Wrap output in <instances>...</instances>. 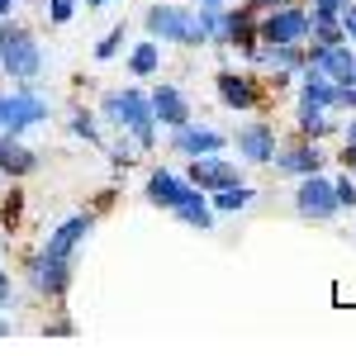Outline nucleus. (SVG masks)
Segmentation results:
<instances>
[{
	"mask_svg": "<svg viewBox=\"0 0 356 356\" xmlns=\"http://www.w3.org/2000/svg\"><path fill=\"white\" fill-rule=\"evenodd\" d=\"M100 110H105V119H114L119 129H129L143 152L157 143V134H152L157 114H152V105H147V95H143V90H114V95H105V105H100Z\"/></svg>",
	"mask_w": 356,
	"mask_h": 356,
	"instance_id": "nucleus-1",
	"label": "nucleus"
},
{
	"mask_svg": "<svg viewBox=\"0 0 356 356\" xmlns=\"http://www.w3.org/2000/svg\"><path fill=\"white\" fill-rule=\"evenodd\" d=\"M0 67L10 72V76H38V67H43V53H38V43H33V33L24 24H0Z\"/></svg>",
	"mask_w": 356,
	"mask_h": 356,
	"instance_id": "nucleus-2",
	"label": "nucleus"
},
{
	"mask_svg": "<svg viewBox=\"0 0 356 356\" xmlns=\"http://www.w3.org/2000/svg\"><path fill=\"white\" fill-rule=\"evenodd\" d=\"M147 29H152V38H162V43H181V48L204 43V38H200V19H195V10H176V5H152V10H147Z\"/></svg>",
	"mask_w": 356,
	"mask_h": 356,
	"instance_id": "nucleus-3",
	"label": "nucleus"
},
{
	"mask_svg": "<svg viewBox=\"0 0 356 356\" xmlns=\"http://www.w3.org/2000/svg\"><path fill=\"white\" fill-rule=\"evenodd\" d=\"M295 209H300V219H314L323 223L337 214V195H332V181H323L318 171L314 176H304L300 191H295Z\"/></svg>",
	"mask_w": 356,
	"mask_h": 356,
	"instance_id": "nucleus-4",
	"label": "nucleus"
},
{
	"mask_svg": "<svg viewBox=\"0 0 356 356\" xmlns=\"http://www.w3.org/2000/svg\"><path fill=\"white\" fill-rule=\"evenodd\" d=\"M304 62L318 67V72H323L328 81H337V86H356V53H352V48H342V43H332V48L314 43V48L304 53Z\"/></svg>",
	"mask_w": 356,
	"mask_h": 356,
	"instance_id": "nucleus-5",
	"label": "nucleus"
},
{
	"mask_svg": "<svg viewBox=\"0 0 356 356\" xmlns=\"http://www.w3.org/2000/svg\"><path fill=\"white\" fill-rule=\"evenodd\" d=\"M257 33L266 43H300V38H309V15H304L300 5H275L271 15L261 19Z\"/></svg>",
	"mask_w": 356,
	"mask_h": 356,
	"instance_id": "nucleus-6",
	"label": "nucleus"
},
{
	"mask_svg": "<svg viewBox=\"0 0 356 356\" xmlns=\"http://www.w3.org/2000/svg\"><path fill=\"white\" fill-rule=\"evenodd\" d=\"M43 119H48V105H43V100H38V95H33V90H15V95H5V129H0V134H24V129H33V124H43Z\"/></svg>",
	"mask_w": 356,
	"mask_h": 356,
	"instance_id": "nucleus-7",
	"label": "nucleus"
},
{
	"mask_svg": "<svg viewBox=\"0 0 356 356\" xmlns=\"http://www.w3.org/2000/svg\"><path fill=\"white\" fill-rule=\"evenodd\" d=\"M300 100H304V105H318V110H337V105H342V86L328 81L318 67L304 62V67H300Z\"/></svg>",
	"mask_w": 356,
	"mask_h": 356,
	"instance_id": "nucleus-8",
	"label": "nucleus"
},
{
	"mask_svg": "<svg viewBox=\"0 0 356 356\" xmlns=\"http://www.w3.org/2000/svg\"><path fill=\"white\" fill-rule=\"evenodd\" d=\"M195 195L200 191H195L191 181H181V176H171V171H152V176H147V200L162 204V209H171V214H176L186 200H195Z\"/></svg>",
	"mask_w": 356,
	"mask_h": 356,
	"instance_id": "nucleus-9",
	"label": "nucleus"
},
{
	"mask_svg": "<svg viewBox=\"0 0 356 356\" xmlns=\"http://www.w3.org/2000/svg\"><path fill=\"white\" fill-rule=\"evenodd\" d=\"M29 275H33V290L62 295V290L72 285V261H57V257H48V252H38V257L29 261Z\"/></svg>",
	"mask_w": 356,
	"mask_h": 356,
	"instance_id": "nucleus-10",
	"label": "nucleus"
},
{
	"mask_svg": "<svg viewBox=\"0 0 356 356\" xmlns=\"http://www.w3.org/2000/svg\"><path fill=\"white\" fill-rule=\"evenodd\" d=\"M191 186H200V191H223V186H238V166H233V162H219L214 152H209V157H195V162H191Z\"/></svg>",
	"mask_w": 356,
	"mask_h": 356,
	"instance_id": "nucleus-11",
	"label": "nucleus"
},
{
	"mask_svg": "<svg viewBox=\"0 0 356 356\" xmlns=\"http://www.w3.org/2000/svg\"><path fill=\"white\" fill-rule=\"evenodd\" d=\"M147 105H152V114H157V124H171V129L191 124V105H186V95H181L176 86H157Z\"/></svg>",
	"mask_w": 356,
	"mask_h": 356,
	"instance_id": "nucleus-12",
	"label": "nucleus"
},
{
	"mask_svg": "<svg viewBox=\"0 0 356 356\" xmlns=\"http://www.w3.org/2000/svg\"><path fill=\"white\" fill-rule=\"evenodd\" d=\"M275 171H290V176H314V171H323V152L314 147V143H300V147H285V152H275L271 157Z\"/></svg>",
	"mask_w": 356,
	"mask_h": 356,
	"instance_id": "nucleus-13",
	"label": "nucleus"
},
{
	"mask_svg": "<svg viewBox=\"0 0 356 356\" xmlns=\"http://www.w3.org/2000/svg\"><path fill=\"white\" fill-rule=\"evenodd\" d=\"M238 152H243V162H271L275 157V129L271 124H247L243 134H238Z\"/></svg>",
	"mask_w": 356,
	"mask_h": 356,
	"instance_id": "nucleus-14",
	"label": "nucleus"
},
{
	"mask_svg": "<svg viewBox=\"0 0 356 356\" xmlns=\"http://www.w3.org/2000/svg\"><path fill=\"white\" fill-rule=\"evenodd\" d=\"M219 100L223 105H233V110H252L257 100H261V90L252 76H238V72H219Z\"/></svg>",
	"mask_w": 356,
	"mask_h": 356,
	"instance_id": "nucleus-15",
	"label": "nucleus"
},
{
	"mask_svg": "<svg viewBox=\"0 0 356 356\" xmlns=\"http://www.w3.org/2000/svg\"><path fill=\"white\" fill-rule=\"evenodd\" d=\"M86 233H90V214H76V219H67L62 228H57L53 238H48V257H57V261H72V252H76V243H81Z\"/></svg>",
	"mask_w": 356,
	"mask_h": 356,
	"instance_id": "nucleus-16",
	"label": "nucleus"
},
{
	"mask_svg": "<svg viewBox=\"0 0 356 356\" xmlns=\"http://www.w3.org/2000/svg\"><path fill=\"white\" fill-rule=\"evenodd\" d=\"M171 143H176V152H186V157H209V152H219V147H223V134H214V129H191V124H181Z\"/></svg>",
	"mask_w": 356,
	"mask_h": 356,
	"instance_id": "nucleus-17",
	"label": "nucleus"
},
{
	"mask_svg": "<svg viewBox=\"0 0 356 356\" xmlns=\"http://www.w3.org/2000/svg\"><path fill=\"white\" fill-rule=\"evenodd\" d=\"M33 162H38V157H33L15 134H0V171H5V176H29Z\"/></svg>",
	"mask_w": 356,
	"mask_h": 356,
	"instance_id": "nucleus-18",
	"label": "nucleus"
},
{
	"mask_svg": "<svg viewBox=\"0 0 356 356\" xmlns=\"http://www.w3.org/2000/svg\"><path fill=\"white\" fill-rule=\"evenodd\" d=\"M195 19H200V38H204V43L228 48V10H219V5H204V10H195Z\"/></svg>",
	"mask_w": 356,
	"mask_h": 356,
	"instance_id": "nucleus-19",
	"label": "nucleus"
},
{
	"mask_svg": "<svg viewBox=\"0 0 356 356\" xmlns=\"http://www.w3.org/2000/svg\"><path fill=\"white\" fill-rule=\"evenodd\" d=\"M252 200H257V191L238 181V186H223V191H214V209H223V214H238V209H247Z\"/></svg>",
	"mask_w": 356,
	"mask_h": 356,
	"instance_id": "nucleus-20",
	"label": "nucleus"
},
{
	"mask_svg": "<svg viewBox=\"0 0 356 356\" xmlns=\"http://www.w3.org/2000/svg\"><path fill=\"white\" fill-rule=\"evenodd\" d=\"M157 62H162V48H157V43H138L134 57H129V72H134V76H152Z\"/></svg>",
	"mask_w": 356,
	"mask_h": 356,
	"instance_id": "nucleus-21",
	"label": "nucleus"
},
{
	"mask_svg": "<svg viewBox=\"0 0 356 356\" xmlns=\"http://www.w3.org/2000/svg\"><path fill=\"white\" fill-rule=\"evenodd\" d=\"M300 129H304V138H323L332 129L328 110H318V105H300Z\"/></svg>",
	"mask_w": 356,
	"mask_h": 356,
	"instance_id": "nucleus-22",
	"label": "nucleus"
},
{
	"mask_svg": "<svg viewBox=\"0 0 356 356\" xmlns=\"http://www.w3.org/2000/svg\"><path fill=\"white\" fill-rule=\"evenodd\" d=\"M309 33H314L323 48L342 43V24H337V19H328V15H309Z\"/></svg>",
	"mask_w": 356,
	"mask_h": 356,
	"instance_id": "nucleus-23",
	"label": "nucleus"
},
{
	"mask_svg": "<svg viewBox=\"0 0 356 356\" xmlns=\"http://www.w3.org/2000/svg\"><path fill=\"white\" fill-rule=\"evenodd\" d=\"M72 134L76 138H86V143H100V129H95V119H90V114H72Z\"/></svg>",
	"mask_w": 356,
	"mask_h": 356,
	"instance_id": "nucleus-24",
	"label": "nucleus"
},
{
	"mask_svg": "<svg viewBox=\"0 0 356 356\" xmlns=\"http://www.w3.org/2000/svg\"><path fill=\"white\" fill-rule=\"evenodd\" d=\"M119 43H124V24H119V29H110V33L100 38V48H95V57H100V62H110V57L119 53Z\"/></svg>",
	"mask_w": 356,
	"mask_h": 356,
	"instance_id": "nucleus-25",
	"label": "nucleus"
},
{
	"mask_svg": "<svg viewBox=\"0 0 356 356\" xmlns=\"http://www.w3.org/2000/svg\"><path fill=\"white\" fill-rule=\"evenodd\" d=\"M356 0H314V15H328V19H342Z\"/></svg>",
	"mask_w": 356,
	"mask_h": 356,
	"instance_id": "nucleus-26",
	"label": "nucleus"
},
{
	"mask_svg": "<svg viewBox=\"0 0 356 356\" xmlns=\"http://www.w3.org/2000/svg\"><path fill=\"white\" fill-rule=\"evenodd\" d=\"M332 195H337V209H347V204H356V186L342 176V181H332Z\"/></svg>",
	"mask_w": 356,
	"mask_h": 356,
	"instance_id": "nucleus-27",
	"label": "nucleus"
},
{
	"mask_svg": "<svg viewBox=\"0 0 356 356\" xmlns=\"http://www.w3.org/2000/svg\"><path fill=\"white\" fill-rule=\"evenodd\" d=\"M48 15H53V24H67V19L76 15V0H53V5H48Z\"/></svg>",
	"mask_w": 356,
	"mask_h": 356,
	"instance_id": "nucleus-28",
	"label": "nucleus"
},
{
	"mask_svg": "<svg viewBox=\"0 0 356 356\" xmlns=\"http://www.w3.org/2000/svg\"><path fill=\"white\" fill-rule=\"evenodd\" d=\"M342 38H356V5L342 15Z\"/></svg>",
	"mask_w": 356,
	"mask_h": 356,
	"instance_id": "nucleus-29",
	"label": "nucleus"
},
{
	"mask_svg": "<svg viewBox=\"0 0 356 356\" xmlns=\"http://www.w3.org/2000/svg\"><path fill=\"white\" fill-rule=\"evenodd\" d=\"M275 5H295V0H247V10H275Z\"/></svg>",
	"mask_w": 356,
	"mask_h": 356,
	"instance_id": "nucleus-30",
	"label": "nucleus"
},
{
	"mask_svg": "<svg viewBox=\"0 0 356 356\" xmlns=\"http://www.w3.org/2000/svg\"><path fill=\"white\" fill-rule=\"evenodd\" d=\"M10 300H15V285H10V275L0 271V304H10Z\"/></svg>",
	"mask_w": 356,
	"mask_h": 356,
	"instance_id": "nucleus-31",
	"label": "nucleus"
},
{
	"mask_svg": "<svg viewBox=\"0 0 356 356\" xmlns=\"http://www.w3.org/2000/svg\"><path fill=\"white\" fill-rule=\"evenodd\" d=\"M347 147H356V124H352V129H347Z\"/></svg>",
	"mask_w": 356,
	"mask_h": 356,
	"instance_id": "nucleus-32",
	"label": "nucleus"
},
{
	"mask_svg": "<svg viewBox=\"0 0 356 356\" xmlns=\"http://www.w3.org/2000/svg\"><path fill=\"white\" fill-rule=\"evenodd\" d=\"M10 5H15V0H0V15H10Z\"/></svg>",
	"mask_w": 356,
	"mask_h": 356,
	"instance_id": "nucleus-33",
	"label": "nucleus"
},
{
	"mask_svg": "<svg viewBox=\"0 0 356 356\" xmlns=\"http://www.w3.org/2000/svg\"><path fill=\"white\" fill-rule=\"evenodd\" d=\"M0 129H5V95H0Z\"/></svg>",
	"mask_w": 356,
	"mask_h": 356,
	"instance_id": "nucleus-34",
	"label": "nucleus"
},
{
	"mask_svg": "<svg viewBox=\"0 0 356 356\" xmlns=\"http://www.w3.org/2000/svg\"><path fill=\"white\" fill-rule=\"evenodd\" d=\"M5 332H10V318H0V337H5Z\"/></svg>",
	"mask_w": 356,
	"mask_h": 356,
	"instance_id": "nucleus-35",
	"label": "nucleus"
},
{
	"mask_svg": "<svg viewBox=\"0 0 356 356\" xmlns=\"http://www.w3.org/2000/svg\"><path fill=\"white\" fill-rule=\"evenodd\" d=\"M86 5H90V10H95V5H105V0H86Z\"/></svg>",
	"mask_w": 356,
	"mask_h": 356,
	"instance_id": "nucleus-36",
	"label": "nucleus"
},
{
	"mask_svg": "<svg viewBox=\"0 0 356 356\" xmlns=\"http://www.w3.org/2000/svg\"><path fill=\"white\" fill-rule=\"evenodd\" d=\"M204 5H223V0H204Z\"/></svg>",
	"mask_w": 356,
	"mask_h": 356,
	"instance_id": "nucleus-37",
	"label": "nucleus"
}]
</instances>
